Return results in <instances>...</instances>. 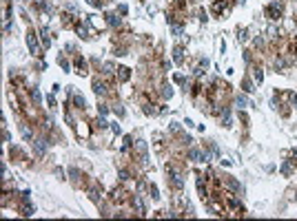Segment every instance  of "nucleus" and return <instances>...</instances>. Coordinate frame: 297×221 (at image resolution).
I'll return each mask as SVG.
<instances>
[{
	"label": "nucleus",
	"instance_id": "f257e3e1",
	"mask_svg": "<svg viewBox=\"0 0 297 221\" xmlns=\"http://www.w3.org/2000/svg\"><path fill=\"white\" fill-rule=\"evenodd\" d=\"M27 42H29V49H31V53H38V44H36V38H33V33H29Z\"/></svg>",
	"mask_w": 297,
	"mask_h": 221
},
{
	"label": "nucleus",
	"instance_id": "39448f33",
	"mask_svg": "<svg viewBox=\"0 0 297 221\" xmlns=\"http://www.w3.org/2000/svg\"><path fill=\"white\" fill-rule=\"evenodd\" d=\"M31 98H33V100H36V102H38V100H40V93H38V91H36V89H31Z\"/></svg>",
	"mask_w": 297,
	"mask_h": 221
},
{
	"label": "nucleus",
	"instance_id": "20e7f679",
	"mask_svg": "<svg viewBox=\"0 0 297 221\" xmlns=\"http://www.w3.org/2000/svg\"><path fill=\"white\" fill-rule=\"evenodd\" d=\"M33 146H36V150H38L40 155H42V153H45V146H42V144H40V142H33Z\"/></svg>",
	"mask_w": 297,
	"mask_h": 221
},
{
	"label": "nucleus",
	"instance_id": "f03ea898",
	"mask_svg": "<svg viewBox=\"0 0 297 221\" xmlns=\"http://www.w3.org/2000/svg\"><path fill=\"white\" fill-rule=\"evenodd\" d=\"M73 102H76V106H78V108H84V106H87V102H84V98H82V95H73Z\"/></svg>",
	"mask_w": 297,
	"mask_h": 221
},
{
	"label": "nucleus",
	"instance_id": "7ed1b4c3",
	"mask_svg": "<svg viewBox=\"0 0 297 221\" xmlns=\"http://www.w3.org/2000/svg\"><path fill=\"white\" fill-rule=\"evenodd\" d=\"M191 157H195L197 162H204V155H202V153H200L197 148H193V150H191Z\"/></svg>",
	"mask_w": 297,
	"mask_h": 221
}]
</instances>
